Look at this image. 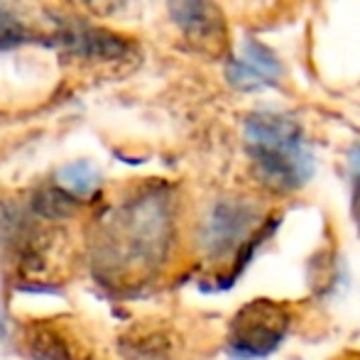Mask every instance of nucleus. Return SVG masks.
<instances>
[{"label":"nucleus","instance_id":"nucleus-11","mask_svg":"<svg viewBox=\"0 0 360 360\" xmlns=\"http://www.w3.org/2000/svg\"><path fill=\"white\" fill-rule=\"evenodd\" d=\"M30 39V32L5 5H0V52L15 49Z\"/></svg>","mask_w":360,"mask_h":360},{"label":"nucleus","instance_id":"nucleus-9","mask_svg":"<svg viewBox=\"0 0 360 360\" xmlns=\"http://www.w3.org/2000/svg\"><path fill=\"white\" fill-rule=\"evenodd\" d=\"M120 353L128 360H167L172 356V341L162 331L130 328L120 338Z\"/></svg>","mask_w":360,"mask_h":360},{"label":"nucleus","instance_id":"nucleus-5","mask_svg":"<svg viewBox=\"0 0 360 360\" xmlns=\"http://www.w3.org/2000/svg\"><path fill=\"white\" fill-rule=\"evenodd\" d=\"M257 216L252 206L243 201H221L209 216L204 228V245L211 255L221 257L250 245V233L255 231Z\"/></svg>","mask_w":360,"mask_h":360},{"label":"nucleus","instance_id":"nucleus-2","mask_svg":"<svg viewBox=\"0 0 360 360\" xmlns=\"http://www.w3.org/2000/svg\"><path fill=\"white\" fill-rule=\"evenodd\" d=\"M245 145L260 181L272 191H297L311 179L314 155L304 133L282 113H252L245 120Z\"/></svg>","mask_w":360,"mask_h":360},{"label":"nucleus","instance_id":"nucleus-6","mask_svg":"<svg viewBox=\"0 0 360 360\" xmlns=\"http://www.w3.org/2000/svg\"><path fill=\"white\" fill-rule=\"evenodd\" d=\"M22 348L32 360H96L74 326L59 321H34L25 326Z\"/></svg>","mask_w":360,"mask_h":360},{"label":"nucleus","instance_id":"nucleus-4","mask_svg":"<svg viewBox=\"0 0 360 360\" xmlns=\"http://www.w3.org/2000/svg\"><path fill=\"white\" fill-rule=\"evenodd\" d=\"M169 15L186 42L201 54L223 57L228 52V22L214 0H169Z\"/></svg>","mask_w":360,"mask_h":360},{"label":"nucleus","instance_id":"nucleus-12","mask_svg":"<svg viewBox=\"0 0 360 360\" xmlns=\"http://www.w3.org/2000/svg\"><path fill=\"white\" fill-rule=\"evenodd\" d=\"M353 221L360 233V179L356 181V189H353Z\"/></svg>","mask_w":360,"mask_h":360},{"label":"nucleus","instance_id":"nucleus-7","mask_svg":"<svg viewBox=\"0 0 360 360\" xmlns=\"http://www.w3.org/2000/svg\"><path fill=\"white\" fill-rule=\"evenodd\" d=\"M280 59L255 39H245L238 59L228 64V81L243 91H257L275 86L280 79Z\"/></svg>","mask_w":360,"mask_h":360},{"label":"nucleus","instance_id":"nucleus-8","mask_svg":"<svg viewBox=\"0 0 360 360\" xmlns=\"http://www.w3.org/2000/svg\"><path fill=\"white\" fill-rule=\"evenodd\" d=\"M62 47L69 52L79 54L86 59H105V62H115V59L128 57L130 42L120 34L110 32V30L89 27V25H69L59 34Z\"/></svg>","mask_w":360,"mask_h":360},{"label":"nucleus","instance_id":"nucleus-1","mask_svg":"<svg viewBox=\"0 0 360 360\" xmlns=\"http://www.w3.org/2000/svg\"><path fill=\"white\" fill-rule=\"evenodd\" d=\"M174 206L165 189H143L110 209L91 238V272L110 292H135L165 267Z\"/></svg>","mask_w":360,"mask_h":360},{"label":"nucleus","instance_id":"nucleus-13","mask_svg":"<svg viewBox=\"0 0 360 360\" xmlns=\"http://www.w3.org/2000/svg\"><path fill=\"white\" fill-rule=\"evenodd\" d=\"M336 360H360V353H343V356H338Z\"/></svg>","mask_w":360,"mask_h":360},{"label":"nucleus","instance_id":"nucleus-3","mask_svg":"<svg viewBox=\"0 0 360 360\" xmlns=\"http://www.w3.org/2000/svg\"><path fill=\"white\" fill-rule=\"evenodd\" d=\"M292 314L285 304L255 299L233 316L228 328V351L236 358H265L285 341Z\"/></svg>","mask_w":360,"mask_h":360},{"label":"nucleus","instance_id":"nucleus-10","mask_svg":"<svg viewBox=\"0 0 360 360\" xmlns=\"http://www.w3.org/2000/svg\"><path fill=\"white\" fill-rule=\"evenodd\" d=\"M101 181H103L101 179V172L86 160L72 162V165L62 167L57 172V186H62L74 199H86V196L96 194Z\"/></svg>","mask_w":360,"mask_h":360},{"label":"nucleus","instance_id":"nucleus-14","mask_svg":"<svg viewBox=\"0 0 360 360\" xmlns=\"http://www.w3.org/2000/svg\"><path fill=\"white\" fill-rule=\"evenodd\" d=\"M353 165H356V167H360V147H358V150H356V160H353Z\"/></svg>","mask_w":360,"mask_h":360}]
</instances>
